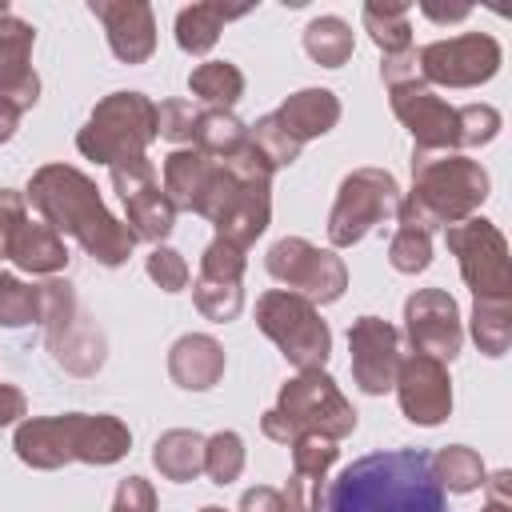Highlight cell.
Returning a JSON list of instances; mask_svg holds the SVG:
<instances>
[{
    "instance_id": "cell-1",
    "label": "cell",
    "mask_w": 512,
    "mask_h": 512,
    "mask_svg": "<svg viewBox=\"0 0 512 512\" xmlns=\"http://www.w3.org/2000/svg\"><path fill=\"white\" fill-rule=\"evenodd\" d=\"M24 200L40 212L44 224H52L60 236H72L96 264L104 268H120L128 264L132 248H136V232L108 212V204L100 200V188L88 172L72 168V164H44L32 172Z\"/></svg>"
},
{
    "instance_id": "cell-2",
    "label": "cell",
    "mask_w": 512,
    "mask_h": 512,
    "mask_svg": "<svg viewBox=\"0 0 512 512\" xmlns=\"http://www.w3.org/2000/svg\"><path fill=\"white\" fill-rule=\"evenodd\" d=\"M328 512H448L424 448H380L352 460L328 488Z\"/></svg>"
},
{
    "instance_id": "cell-3",
    "label": "cell",
    "mask_w": 512,
    "mask_h": 512,
    "mask_svg": "<svg viewBox=\"0 0 512 512\" xmlns=\"http://www.w3.org/2000/svg\"><path fill=\"white\" fill-rule=\"evenodd\" d=\"M488 172L480 160L464 156V152H412V188L400 196L396 216L400 228H420V232H436V228H452L468 216L480 212V204L488 200Z\"/></svg>"
},
{
    "instance_id": "cell-4",
    "label": "cell",
    "mask_w": 512,
    "mask_h": 512,
    "mask_svg": "<svg viewBox=\"0 0 512 512\" xmlns=\"http://www.w3.org/2000/svg\"><path fill=\"white\" fill-rule=\"evenodd\" d=\"M16 456L36 472H56L72 460L80 464H116L132 448V432L120 416L108 412H64V416H28L12 436Z\"/></svg>"
},
{
    "instance_id": "cell-5",
    "label": "cell",
    "mask_w": 512,
    "mask_h": 512,
    "mask_svg": "<svg viewBox=\"0 0 512 512\" xmlns=\"http://www.w3.org/2000/svg\"><path fill=\"white\" fill-rule=\"evenodd\" d=\"M196 216H204L216 236L236 248H248L264 236L272 220V164L252 148V140L240 152L216 160Z\"/></svg>"
},
{
    "instance_id": "cell-6",
    "label": "cell",
    "mask_w": 512,
    "mask_h": 512,
    "mask_svg": "<svg viewBox=\"0 0 512 512\" xmlns=\"http://www.w3.org/2000/svg\"><path fill=\"white\" fill-rule=\"evenodd\" d=\"M260 432L276 444H292L308 432L324 440H344L356 432V408L344 400V392L324 368H308L284 380L276 404L260 416Z\"/></svg>"
},
{
    "instance_id": "cell-7",
    "label": "cell",
    "mask_w": 512,
    "mask_h": 512,
    "mask_svg": "<svg viewBox=\"0 0 512 512\" xmlns=\"http://www.w3.org/2000/svg\"><path fill=\"white\" fill-rule=\"evenodd\" d=\"M152 140H156V104L144 92H128V88L108 92L76 132L80 156L108 168L132 156H148Z\"/></svg>"
},
{
    "instance_id": "cell-8",
    "label": "cell",
    "mask_w": 512,
    "mask_h": 512,
    "mask_svg": "<svg viewBox=\"0 0 512 512\" xmlns=\"http://www.w3.org/2000/svg\"><path fill=\"white\" fill-rule=\"evenodd\" d=\"M256 328L284 352L288 364L300 372L324 368L332 356V328L320 308L288 288H272L256 300Z\"/></svg>"
},
{
    "instance_id": "cell-9",
    "label": "cell",
    "mask_w": 512,
    "mask_h": 512,
    "mask_svg": "<svg viewBox=\"0 0 512 512\" xmlns=\"http://www.w3.org/2000/svg\"><path fill=\"white\" fill-rule=\"evenodd\" d=\"M400 204V184L388 168H352L340 188L336 204L328 212V240L332 248L360 244L380 220H388Z\"/></svg>"
},
{
    "instance_id": "cell-10",
    "label": "cell",
    "mask_w": 512,
    "mask_h": 512,
    "mask_svg": "<svg viewBox=\"0 0 512 512\" xmlns=\"http://www.w3.org/2000/svg\"><path fill=\"white\" fill-rule=\"evenodd\" d=\"M448 252L460 264L464 284L472 288L476 300H504L512 296V256H508V240L504 232L484 220V216H468L452 228H444Z\"/></svg>"
},
{
    "instance_id": "cell-11",
    "label": "cell",
    "mask_w": 512,
    "mask_h": 512,
    "mask_svg": "<svg viewBox=\"0 0 512 512\" xmlns=\"http://www.w3.org/2000/svg\"><path fill=\"white\" fill-rule=\"evenodd\" d=\"M264 268L272 280H280L288 292L312 300L316 308L320 304H336L348 288V268L344 260L332 252V248H316L312 240L304 236H280L268 256H264Z\"/></svg>"
},
{
    "instance_id": "cell-12",
    "label": "cell",
    "mask_w": 512,
    "mask_h": 512,
    "mask_svg": "<svg viewBox=\"0 0 512 512\" xmlns=\"http://www.w3.org/2000/svg\"><path fill=\"white\" fill-rule=\"evenodd\" d=\"M500 44L488 32H464L452 40H432L424 48H416V64L424 84H440V88H476L488 84L500 72Z\"/></svg>"
},
{
    "instance_id": "cell-13",
    "label": "cell",
    "mask_w": 512,
    "mask_h": 512,
    "mask_svg": "<svg viewBox=\"0 0 512 512\" xmlns=\"http://www.w3.org/2000/svg\"><path fill=\"white\" fill-rule=\"evenodd\" d=\"M404 336L412 352L432 356V360H456L464 344V324L460 308L444 288H416L404 300Z\"/></svg>"
},
{
    "instance_id": "cell-14",
    "label": "cell",
    "mask_w": 512,
    "mask_h": 512,
    "mask_svg": "<svg viewBox=\"0 0 512 512\" xmlns=\"http://www.w3.org/2000/svg\"><path fill=\"white\" fill-rule=\"evenodd\" d=\"M392 388H396L404 420H412L420 428H436V424H444L452 416V376L432 356H420V352L400 356Z\"/></svg>"
},
{
    "instance_id": "cell-15",
    "label": "cell",
    "mask_w": 512,
    "mask_h": 512,
    "mask_svg": "<svg viewBox=\"0 0 512 512\" xmlns=\"http://www.w3.org/2000/svg\"><path fill=\"white\" fill-rule=\"evenodd\" d=\"M352 352V380L368 396H384L396 384L400 368V332L380 316H356L348 328Z\"/></svg>"
},
{
    "instance_id": "cell-16",
    "label": "cell",
    "mask_w": 512,
    "mask_h": 512,
    "mask_svg": "<svg viewBox=\"0 0 512 512\" xmlns=\"http://www.w3.org/2000/svg\"><path fill=\"white\" fill-rule=\"evenodd\" d=\"M388 100H392L396 120L412 132L420 152H460V144H456V108L448 100H440L436 88L416 80V84L388 88Z\"/></svg>"
},
{
    "instance_id": "cell-17",
    "label": "cell",
    "mask_w": 512,
    "mask_h": 512,
    "mask_svg": "<svg viewBox=\"0 0 512 512\" xmlns=\"http://www.w3.org/2000/svg\"><path fill=\"white\" fill-rule=\"evenodd\" d=\"M88 12L104 24L108 48L120 64H144L156 52V16L144 0H88Z\"/></svg>"
},
{
    "instance_id": "cell-18",
    "label": "cell",
    "mask_w": 512,
    "mask_h": 512,
    "mask_svg": "<svg viewBox=\"0 0 512 512\" xmlns=\"http://www.w3.org/2000/svg\"><path fill=\"white\" fill-rule=\"evenodd\" d=\"M288 448H292V476H288V488H284L288 512H324L328 468L340 456L336 440H324V436L308 432V436H296Z\"/></svg>"
},
{
    "instance_id": "cell-19",
    "label": "cell",
    "mask_w": 512,
    "mask_h": 512,
    "mask_svg": "<svg viewBox=\"0 0 512 512\" xmlns=\"http://www.w3.org/2000/svg\"><path fill=\"white\" fill-rule=\"evenodd\" d=\"M32 44H36V28L20 16H4L0 20V100L16 104L20 112H28L40 100V76L32 72Z\"/></svg>"
},
{
    "instance_id": "cell-20",
    "label": "cell",
    "mask_w": 512,
    "mask_h": 512,
    "mask_svg": "<svg viewBox=\"0 0 512 512\" xmlns=\"http://www.w3.org/2000/svg\"><path fill=\"white\" fill-rule=\"evenodd\" d=\"M224 344L208 332H188L168 348V376L184 392H208L224 376Z\"/></svg>"
},
{
    "instance_id": "cell-21",
    "label": "cell",
    "mask_w": 512,
    "mask_h": 512,
    "mask_svg": "<svg viewBox=\"0 0 512 512\" xmlns=\"http://www.w3.org/2000/svg\"><path fill=\"white\" fill-rule=\"evenodd\" d=\"M8 260L20 268V272H32V276H56L68 268V248H64V236L44 224V220H24L12 236V248H8Z\"/></svg>"
},
{
    "instance_id": "cell-22",
    "label": "cell",
    "mask_w": 512,
    "mask_h": 512,
    "mask_svg": "<svg viewBox=\"0 0 512 512\" xmlns=\"http://www.w3.org/2000/svg\"><path fill=\"white\" fill-rule=\"evenodd\" d=\"M276 116L304 144V140H316L340 124V96L332 88H300L276 108Z\"/></svg>"
},
{
    "instance_id": "cell-23",
    "label": "cell",
    "mask_w": 512,
    "mask_h": 512,
    "mask_svg": "<svg viewBox=\"0 0 512 512\" xmlns=\"http://www.w3.org/2000/svg\"><path fill=\"white\" fill-rule=\"evenodd\" d=\"M212 168L216 160L204 156L200 148H172L164 156V196L172 200V208L180 212H196L204 192H208V180H212Z\"/></svg>"
},
{
    "instance_id": "cell-24",
    "label": "cell",
    "mask_w": 512,
    "mask_h": 512,
    "mask_svg": "<svg viewBox=\"0 0 512 512\" xmlns=\"http://www.w3.org/2000/svg\"><path fill=\"white\" fill-rule=\"evenodd\" d=\"M152 464L164 480L188 484L204 472V436L192 428H168L152 444Z\"/></svg>"
},
{
    "instance_id": "cell-25",
    "label": "cell",
    "mask_w": 512,
    "mask_h": 512,
    "mask_svg": "<svg viewBox=\"0 0 512 512\" xmlns=\"http://www.w3.org/2000/svg\"><path fill=\"white\" fill-rule=\"evenodd\" d=\"M252 8H224V4H188L176 12V44L188 56H204L212 52V44L220 40L228 20L248 16Z\"/></svg>"
},
{
    "instance_id": "cell-26",
    "label": "cell",
    "mask_w": 512,
    "mask_h": 512,
    "mask_svg": "<svg viewBox=\"0 0 512 512\" xmlns=\"http://www.w3.org/2000/svg\"><path fill=\"white\" fill-rule=\"evenodd\" d=\"M124 224L136 232V240H148L156 248V244H164L172 236L176 208H172V200L164 196L160 184H148V188H140L136 196L124 200Z\"/></svg>"
},
{
    "instance_id": "cell-27",
    "label": "cell",
    "mask_w": 512,
    "mask_h": 512,
    "mask_svg": "<svg viewBox=\"0 0 512 512\" xmlns=\"http://www.w3.org/2000/svg\"><path fill=\"white\" fill-rule=\"evenodd\" d=\"M248 144V124L232 108H204L192 128V148H200L212 160H224Z\"/></svg>"
},
{
    "instance_id": "cell-28",
    "label": "cell",
    "mask_w": 512,
    "mask_h": 512,
    "mask_svg": "<svg viewBox=\"0 0 512 512\" xmlns=\"http://www.w3.org/2000/svg\"><path fill=\"white\" fill-rule=\"evenodd\" d=\"M360 16H364V32L372 36V44L384 56L412 48V24H408V4L404 0H368Z\"/></svg>"
},
{
    "instance_id": "cell-29",
    "label": "cell",
    "mask_w": 512,
    "mask_h": 512,
    "mask_svg": "<svg viewBox=\"0 0 512 512\" xmlns=\"http://www.w3.org/2000/svg\"><path fill=\"white\" fill-rule=\"evenodd\" d=\"M352 48H356V36H352V24L348 20H340V16H316V20H308V28H304V52L320 68H344L352 60Z\"/></svg>"
},
{
    "instance_id": "cell-30",
    "label": "cell",
    "mask_w": 512,
    "mask_h": 512,
    "mask_svg": "<svg viewBox=\"0 0 512 512\" xmlns=\"http://www.w3.org/2000/svg\"><path fill=\"white\" fill-rule=\"evenodd\" d=\"M432 472H436L440 488L456 492V496H468V492L484 488V480H488V468H484L480 452L468 448V444H444L432 456Z\"/></svg>"
},
{
    "instance_id": "cell-31",
    "label": "cell",
    "mask_w": 512,
    "mask_h": 512,
    "mask_svg": "<svg viewBox=\"0 0 512 512\" xmlns=\"http://www.w3.org/2000/svg\"><path fill=\"white\" fill-rule=\"evenodd\" d=\"M188 88L196 100H204L212 108H232L244 96V72L228 60H204L188 72Z\"/></svg>"
},
{
    "instance_id": "cell-32",
    "label": "cell",
    "mask_w": 512,
    "mask_h": 512,
    "mask_svg": "<svg viewBox=\"0 0 512 512\" xmlns=\"http://www.w3.org/2000/svg\"><path fill=\"white\" fill-rule=\"evenodd\" d=\"M472 340L484 356H504L512 344V296L504 300H472V316H468Z\"/></svg>"
},
{
    "instance_id": "cell-33",
    "label": "cell",
    "mask_w": 512,
    "mask_h": 512,
    "mask_svg": "<svg viewBox=\"0 0 512 512\" xmlns=\"http://www.w3.org/2000/svg\"><path fill=\"white\" fill-rule=\"evenodd\" d=\"M248 140H252V148L272 164V172L276 168H288V164H296L300 160V140L280 124V116L276 112H268V116H260L252 128H248Z\"/></svg>"
},
{
    "instance_id": "cell-34",
    "label": "cell",
    "mask_w": 512,
    "mask_h": 512,
    "mask_svg": "<svg viewBox=\"0 0 512 512\" xmlns=\"http://www.w3.org/2000/svg\"><path fill=\"white\" fill-rule=\"evenodd\" d=\"M204 472L212 484H232L244 472V440L232 428H220L212 436H204Z\"/></svg>"
},
{
    "instance_id": "cell-35",
    "label": "cell",
    "mask_w": 512,
    "mask_h": 512,
    "mask_svg": "<svg viewBox=\"0 0 512 512\" xmlns=\"http://www.w3.org/2000/svg\"><path fill=\"white\" fill-rule=\"evenodd\" d=\"M192 304H196V312H200L204 320L228 324V320H236L240 308H244V288H240V284H224V280H204V276H196V280H192Z\"/></svg>"
},
{
    "instance_id": "cell-36",
    "label": "cell",
    "mask_w": 512,
    "mask_h": 512,
    "mask_svg": "<svg viewBox=\"0 0 512 512\" xmlns=\"http://www.w3.org/2000/svg\"><path fill=\"white\" fill-rule=\"evenodd\" d=\"M40 320L36 288L12 272H0V328H28Z\"/></svg>"
},
{
    "instance_id": "cell-37",
    "label": "cell",
    "mask_w": 512,
    "mask_h": 512,
    "mask_svg": "<svg viewBox=\"0 0 512 512\" xmlns=\"http://www.w3.org/2000/svg\"><path fill=\"white\" fill-rule=\"evenodd\" d=\"M500 112L492 104H464L456 108V144L460 148H484L500 136Z\"/></svg>"
},
{
    "instance_id": "cell-38",
    "label": "cell",
    "mask_w": 512,
    "mask_h": 512,
    "mask_svg": "<svg viewBox=\"0 0 512 512\" xmlns=\"http://www.w3.org/2000/svg\"><path fill=\"white\" fill-rule=\"evenodd\" d=\"M388 264L404 276H416L432 264V236L420 228H396V236L388 240Z\"/></svg>"
},
{
    "instance_id": "cell-39",
    "label": "cell",
    "mask_w": 512,
    "mask_h": 512,
    "mask_svg": "<svg viewBox=\"0 0 512 512\" xmlns=\"http://www.w3.org/2000/svg\"><path fill=\"white\" fill-rule=\"evenodd\" d=\"M244 264H248V260H244V248H236V244H228V240L216 236V240L204 248L196 276H204V280H224V284H240Z\"/></svg>"
},
{
    "instance_id": "cell-40",
    "label": "cell",
    "mask_w": 512,
    "mask_h": 512,
    "mask_svg": "<svg viewBox=\"0 0 512 512\" xmlns=\"http://www.w3.org/2000/svg\"><path fill=\"white\" fill-rule=\"evenodd\" d=\"M196 116H200V112H196L188 100H180V96L160 100V104H156V136H164V140H172V144H192Z\"/></svg>"
},
{
    "instance_id": "cell-41",
    "label": "cell",
    "mask_w": 512,
    "mask_h": 512,
    "mask_svg": "<svg viewBox=\"0 0 512 512\" xmlns=\"http://www.w3.org/2000/svg\"><path fill=\"white\" fill-rule=\"evenodd\" d=\"M144 268H148L152 284L164 288V292H184L188 288V260L168 244H156L144 260Z\"/></svg>"
},
{
    "instance_id": "cell-42",
    "label": "cell",
    "mask_w": 512,
    "mask_h": 512,
    "mask_svg": "<svg viewBox=\"0 0 512 512\" xmlns=\"http://www.w3.org/2000/svg\"><path fill=\"white\" fill-rule=\"evenodd\" d=\"M148 184H156V168H152V160H148V156H132V160L112 164V188H116V196H120V200L136 196V192H140V188H148Z\"/></svg>"
},
{
    "instance_id": "cell-43",
    "label": "cell",
    "mask_w": 512,
    "mask_h": 512,
    "mask_svg": "<svg viewBox=\"0 0 512 512\" xmlns=\"http://www.w3.org/2000/svg\"><path fill=\"white\" fill-rule=\"evenodd\" d=\"M28 220V200L16 188H0V260H8L16 228Z\"/></svg>"
},
{
    "instance_id": "cell-44",
    "label": "cell",
    "mask_w": 512,
    "mask_h": 512,
    "mask_svg": "<svg viewBox=\"0 0 512 512\" xmlns=\"http://www.w3.org/2000/svg\"><path fill=\"white\" fill-rule=\"evenodd\" d=\"M108 512H156V492L144 476H124L116 484V496H112V508Z\"/></svg>"
},
{
    "instance_id": "cell-45",
    "label": "cell",
    "mask_w": 512,
    "mask_h": 512,
    "mask_svg": "<svg viewBox=\"0 0 512 512\" xmlns=\"http://www.w3.org/2000/svg\"><path fill=\"white\" fill-rule=\"evenodd\" d=\"M380 80L388 88H400V84H416L424 80L420 76V64H416V48H404V52H392L380 60Z\"/></svg>"
},
{
    "instance_id": "cell-46",
    "label": "cell",
    "mask_w": 512,
    "mask_h": 512,
    "mask_svg": "<svg viewBox=\"0 0 512 512\" xmlns=\"http://www.w3.org/2000/svg\"><path fill=\"white\" fill-rule=\"evenodd\" d=\"M240 512H288V500L280 488H268V484H256L240 496Z\"/></svg>"
},
{
    "instance_id": "cell-47",
    "label": "cell",
    "mask_w": 512,
    "mask_h": 512,
    "mask_svg": "<svg viewBox=\"0 0 512 512\" xmlns=\"http://www.w3.org/2000/svg\"><path fill=\"white\" fill-rule=\"evenodd\" d=\"M484 492H488V500H484L480 512H512V472L508 468L492 472L484 480Z\"/></svg>"
},
{
    "instance_id": "cell-48",
    "label": "cell",
    "mask_w": 512,
    "mask_h": 512,
    "mask_svg": "<svg viewBox=\"0 0 512 512\" xmlns=\"http://www.w3.org/2000/svg\"><path fill=\"white\" fill-rule=\"evenodd\" d=\"M24 412H28V400H24V392H20L16 384H4V380H0V428L16 424Z\"/></svg>"
},
{
    "instance_id": "cell-49",
    "label": "cell",
    "mask_w": 512,
    "mask_h": 512,
    "mask_svg": "<svg viewBox=\"0 0 512 512\" xmlns=\"http://www.w3.org/2000/svg\"><path fill=\"white\" fill-rule=\"evenodd\" d=\"M16 128H20V108L0 100V144H8L16 136Z\"/></svg>"
},
{
    "instance_id": "cell-50",
    "label": "cell",
    "mask_w": 512,
    "mask_h": 512,
    "mask_svg": "<svg viewBox=\"0 0 512 512\" xmlns=\"http://www.w3.org/2000/svg\"><path fill=\"white\" fill-rule=\"evenodd\" d=\"M420 12L444 24V20H464V16H468V4H456V8H436V4H420Z\"/></svg>"
},
{
    "instance_id": "cell-51",
    "label": "cell",
    "mask_w": 512,
    "mask_h": 512,
    "mask_svg": "<svg viewBox=\"0 0 512 512\" xmlns=\"http://www.w3.org/2000/svg\"><path fill=\"white\" fill-rule=\"evenodd\" d=\"M200 512H224V508H216V504H204V508H200Z\"/></svg>"
}]
</instances>
